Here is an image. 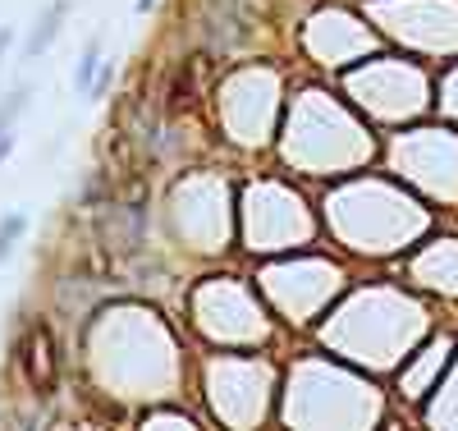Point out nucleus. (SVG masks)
<instances>
[{
	"label": "nucleus",
	"instance_id": "obj_1",
	"mask_svg": "<svg viewBox=\"0 0 458 431\" xmlns=\"http://www.w3.org/2000/svg\"><path fill=\"white\" fill-rule=\"evenodd\" d=\"M64 14H69V0H51V10H47L42 19H37V28H32V37H28V56H32V60L55 42V32H60Z\"/></svg>",
	"mask_w": 458,
	"mask_h": 431
},
{
	"label": "nucleus",
	"instance_id": "obj_5",
	"mask_svg": "<svg viewBox=\"0 0 458 431\" xmlns=\"http://www.w3.org/2000/svg\"><path fill=\"white\" fill-rule=\"evenodd\" d=\"M10 42H14V28H0V60H5V51H10Z\"/></svg>",
	"mask_w": 458,
	"mask_h": 431
},
{
	"label": "nucleus",
	"instance_id": "obj_4",
	"mask_svg": "<svg viewBox=\"0 0 458 431\" xmlns=\"http://www.w3.org/2000/svg\"><path fill=\"white\" fill-rule=\"evenodd\" d=\"M97 69H101V42H88V51H83V60H79V73H73V78H79V88H83V92L92 88Z\"/></svg>",
	"mask_w": 458,
	"mask_h": 431
},
{
	"label": "nucleus",
	"instance_id": "obj_2",
	"mask_svg": "<svg viewBox=\"0 0 458 431\" xmlns=\"http://www.w3.org/2000/svg\"><path fill=\"white\" fill-rule=\"evenodd\" d=\"M28 229V216H5V220H0V262H5L10 253H14V239H19V234Z\"/></svg>",
	"mask_w": 458,
	"mask_h": 431
},
{
	"label": "nucleus",
	"instance_id": "obj_3",
	"mask_svg": "<svg viewBox=\"0 0 458 431\" xmlns=\"http://www.w3.org/2000/svg\"><path fill=\"white\" fill-rule=\"evenodd\" d=\"M28 106V88H14L5 101H0V138H10V125H14V115Z\"/></svg>",
	"mask_w": 458,
	"mask_h": 431
},
{
	"label": "nucleus",
	"instance_id": "obj_6",
	"mask_svg": "<svg viewBox=\"0 0 458 431\" xmlns=\"http://www.w3.org/2000/svg\"><path fill=\"white\" fill-rule=\"evenodd\" d=\"M147 5H157V0H138V10H147Z\"/></svg>",
	"mask_w": 458,
	"mask_h": 431
}]
</instances>
